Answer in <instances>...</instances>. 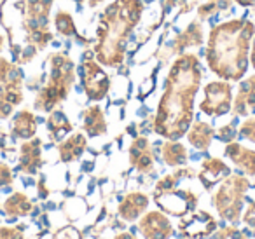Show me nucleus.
Wrapping results in <instances>:
<instances>
[{
	"label": "nucleus",
	"mask_w": 255,
	"mask_h": 239,
	"mask_svg": "<svg viewBox=\"0 0 255 239\" xmlns=\"http://www.w3.org/2000/svg\"><path fill=\"white\" fill-rule=\"evenodd\" d=\"M201 65L196 54H180L166 79V89L157 107L154 131L168 140L187 133L194 116V96L201 86Z\"/></svg>",
	"instance_id": "nucleus-1"
},
{
	"label": "nucleus",
	"mask_w": 255,
	"mask_h": 239,
	"mask_svg": "<svg viewBox=\"0 0 255 239\" xmlns=\"http://www.w3.org/2000/svg\"><path fill=\"white\" fill-rule=\"evenodd\" d=\"M30 210H32V203L21 192L12 194L4 204V211L9 217H25V215L30 213Z\"/></svg>",
	"instance_id": "nucleus-25"
},
{
	"label": "nucleus",
	"mask_w": 255,
	"mask_h": 239,
	"mask_svg": "<svg viewBox=\"0 0 255 239\" xmlns=\"http://www.w3.org/2000/svg\"><path fill=\"white\" fill-rule=\"evenodd\" d=\"M54 0H26L25 2V25L28 44L39 51L53 42V33L49 30V14Z\"/></svg>",
	"instance_id": "nucleus-5"
},
{
	"label": "nucleus",
	"mask_w": 255,
	"mask_h": 239,
	"mask_svg": "<svg viewBox=\"0 0 255 239\" xmlns=\"http://www.w3.org/2000/svg\"><path fill=\"white\" fill-rule=\"evenodd\" d=\"M203 40H205L203 25H201V21H198V19H196V21H192L191 25H189L187 28H185L184 32H182L180 35L173 40V44H171L170 56L184 53V51L189 49V47H199L203 44Z\"/></svg>",
	"instance_id": "nucleus-13"
},
{
	"label": "nucleus",
	"mask_w": 255,
	"mask_h": 239,
	"mask_svg": "<svg viewBox=\"0 0 255 239\" xmlns=\"http://www.w3.org/2000/svg\"><path fill=\"white\" fill-rule=\"evenodd\" d=\"M250 183L245 176H227L226 182L220 185V189L213 196V203H215L220 217L227 218V220H236L240 217L243 197Z\"/></svg>",
	"instance_id": "nucleus-6"
},
{
	"label": "nucleus",
	"mask_w": 255,
	"mask_h": 239,
	"mask_svg": "<svg viewBox=\"0 0 255 239\" xmlns=\"http://www.w3.org/2000/svg\"><path fill=\"white\" fill-rule=\"evenodd\" d=\"M142 0H114L100 14L95 56L103 67H119L126 58V42L142 19Z\"/></svg>",
	"instance_id": "nucleus-3"
},
{
	"label": "nucleus",
	"mask_w": 255,
	"mask_h": 239,
	"mask_svg": "<svg viewBox=\"0 0 255 239\" xmlns=\"http://www.w3.org/2000/svg\"><path fill=\"white\" fill-rule=\"evenodd\" d=\"M154 199L164 211L175 215V217L185 215L198 203V197L191 190H177L175 187L168 190H161V192H154Z\"/></svg>",
	"instance_id": "nucleus-10"
},
{
	"label": "nucleus",
	"mask_w": 255,
	"mask_h": 239,
	"mask_svg": "<svg viewBox=\"0 0 255 239\" xmlns=\"http://www.w3.org/2000/svg\"><path fill=\"white\" fill-rule=\"evenodd\" d=\"M102 2H105V0H88V5L93 9V7H96V5L102 4Z\"/></svg>",
	"instance_id": "nucleus-39"
},
{
	"label": "nucleus",
	"mask_w": 255,
	"mask_h": 239,
	"mask_svg": "<svg viewBox=\"0 0 255 239\" xmlns=\"http://www.w3.org/2000/svg\"><path fill=\"white\" fill-rule=\"evenodd\" d=\"M147 204H149V199H147L145 194H140V192L128 194L126 199L121 203L119 213L126 220H135V218H138L142 215V211L147 208Z\"/></svg>",
	"instance_id": "nucleus-20"
},
{
	"label": "nucleus",
	"mask_w": 255,
	"mask_h": 239,
	"mask_svg": "<svg viewBox=\"0 0 255 239\" xmlns=\"http://www.w3.org/2000/svg\"><path fill=\"white\" fill-rule=\"evenodd\" d=\"M240 136L245 140H250L252 143H255V117L247 119L240 127Z\"/></svg>",
	"instance_id": "nucleus-28"
},
{
	"label": "nucleus",
	"mask_w": 255,
	"mask_h": 239,
	"mask_svg": "<svg viewBox=\"0 0 255 239\" xmlns=\"http://www.w3.org/2000/svg\"><path fill=\"white\" fill-rule=\"evenodd\" d=\"M54 239H81V236H79V232L75 231V229L68 227L58 232V234L54 236Z\"/></svg>",
	"instance_id": "nucleus-33"
},
{
	"label": "nucleus",
	"mask_w": 255,
	"mask_h": 239,
	"mask_svg": "<svg viewBox=\"0 0 255 239\" xmlns=\"http://www.w3.org/2000/svg\"><path fill=\"white\" fill-rule=\"evenodd\" d=\"M163 159L168 166H182L187 161V150L184 145L168 141L163 145Z\"/></svg>",
	"instance_id": "nucleus-26"
},
{
	"label": "nucleus",
	"mask_w": 255,
	"mask_h": 239,
	"mask_svg": "<svg viewBox=\"0 0 255 239\" xmlns=\"http://www.w3.org/2000/svg\"><path fill=\"white\" fill-rule=\"evenodd\" d=\"M250 63H252V67L255 68V39H254V46H252V49H250Z\"/></svg>",
	"instance_id": "nucleus-38"
},
{
	"label": "nucleus",
	"mask_w": 255,
	"mask_h": 239,
	"mask_svg": "<svg viewBox=\"0 0 255 239\" xmlns=\"http://www.w3.org/2000/svg\"><path fill=\"white\" fill-rule=\"evenodd\" d=\"M229 173H231L229 166H227L224 161L215 159V157L206 159V161L203 162L201 171H199V180H201V183L206 187V189H210V187H213L215 183H219L220 180L229 176Z\"/></svg>",
	"instance_id": "nucleus-16"
},
{
	"label": "nucleus",
	"mask_w": 255,
	"mask_h": 239,
	"mask_svg": "<svg viewBox=\"0 0 255 239\" xmlns=\"http://www.w3.org/2000/svg\"><path fill=\"white\" fill-rule=\"evenodd\" d=\"M0 239H23L21 229H0Z\"/></svg>",
	"instance_id": "nucleus-32"
},
{
	"label": "nucleus",
	"mask_w": 255,
	"mask_h": 239,
	"mask_svg": "<svg viewBox=\"0 0 255 239\" xmlns=\"http://www.w3.org/2000/svg\"><path fill=\"white\" fill-rule=\"evenodd\" d=\"M255 23L250 19H231L215 25L206 46V61L222 81H241L248 70Z\"/></svg>",
	"instance_id": "nucleus-2"
},
{
	"label": "nucleus",
	"mask_w": 255,
	"mask_h": 239,
	"mask_svg": "<svg viewBox=\"0 0 255 239\" xmlns=\"http://www.w3.org/2000/svg\"><path fill=\"white\" fill-rule=\"evenodd\" d=\"M182 229H184V234L192 236V238H201L215 229V222L208 213L201 211V213L192 215L187 222H182Z\"/></svg>",
	"instance_id": "nucleus-18"
},
{
	"label": "nucleus",
	"mask_w": 255,
	"mask_h": 239,
	"mask_svg": "<svg viewBox=\"0 0 255 239\" xmlns=\"http://www.w3.org/2000/svg\"><path fill=\"white\" fill-rule=\"evenodd\" d=\"M88 147V141H86V136L81 133L72 134L70 138H67L65 141H61L60 147H58V152H60V159L63 162H70L75 161L82 155V152Z\"/></svg>",
	"instance_id": "nucleus-19"
},
{
	"label": "nucleus",
	"mask_w": 255,
	"mask_h": 239,
	"mask_svg": "<svg viewBox=\"0 0 255 239\" xmlns=\"http://www.w3.org/2000/svg\"><path fill=\"white\" fill-rule=\"evenodd\" d=\"M35 131L37 120L32 112L23 110V112L16 114V117L12 119V136L21 138V140H30V138H33Z\"/></svg>",
	"instance_id": "nucleus-21"
},
{
	"label": "nucleus",
	"mask_w": 255,
	"mask_h": 239,
	"mask_svg": "<svg viewBox=\"0 0 255 239\" xmlns=\"http://www.w3.org/2000/svg\"><path fill=\"white\" fill-rule=\"evenodd\" d=\"M49 61V79L46 86L39 91L35 98V109L42 112H51L58 103H61L74 86L75 65L67 53H53L47 58Z\"/></svg>",
	"instance_id": "nucleus-4"
},
{
	"label": "nucleus",
	"mask_w": 255,
	"mask_h": 239,
	"mask_svg": "<svg viewBox=\"0 0 255 239\" xmlns=\"http://www.w3.org/2000/svg\"><path fill=\"white\" fill-rule=\"evenodd\" d=\"M129 161L140 173H150L154 169V152L145 136L136 138L129 147Z\"/></svg>",
	"instance_id": "nucleus-11"
},
{
	"label": "nucleus",
	"mask_w": 255,
	"mask_h": 239,
	"mask_svg": "<svg viewBox=\"0 0 255 239\" xmlns=\"http://www.w3.org/2000/svg\"><path fill=\"white\" fill-rule=\"evenodd\" d=\"M215 11H219V9H217V5L208 0V4L201 5V7L198 9V18L199 19H206V18H210V16H212Z\"/></svg>",
	"instance_id": "nucleus-30"
},
{
	"label": "nucleus",
	"mask_w": 255,
	"mask_h": 239,
	"mask_svg": "<svg viewBox=\"0 0 255 239\" xmlns=\"http://www.w3.org/2000/svg\"><path fill=\"white\" fill-rule=\"evenodd\" d=\"M215 134L213 127L210 126L208 122H203V120H198V122L192 124L191 131H189L187 138H189V143L192 147L199 148V150H206L212 143V138Z\"/></svg>",
	"instance_id": "nucleus-22"
},
{
	"label": "nucleus",
	"mask_w": 255,
	"mask_h": 239,
	"mask_svg": "<svg viewBox=\"0 0 255 239\" xmlns=\"http://www.w3.org/2000/svg\"><path fill=\"white\" fill-rule=\"evenodd\" d=\"M255 109V75L248 77L240 84L236 102H234V112L238 116H248L250 110Z\"/></svg>",
	"instance_id": "nucleus-17"
},
{
	"label": "nucleus",
	"mask_w": 255,
	"mask_h": 239,
	"mask_svg": "<svg viewBox=\"0 0 255 239\" xmlns=\"http://www.w3.org/2000/svg\"><path fill=\"white\" fill-rule=\"evenodd\" d=\"M74 2H77V4H82V2H86V0H74Z\"/></svg>",
	"instance_id": "nucleus-42"
},
{
	"label": "nucleus",
	"mask_w": 255,
	"mask_h": 239,
	"mask_svg": "<svg viewBox=\"0 0 255 239\" xmlns=\"http://www.w3.org/2000/svg\"><path fill=\"white\" fill-rule=\"evenodd\" d=\"M84 129L89 136H100V134H105L107 122H105V117H103V112L100 110V107L93 105V107H89V109H86Z\"/></svg>",
	"instance_id": "nucleus-23"
},
{
	"label": "nucleus",
	"mask_w": 255,
	"mask_h": 239,
	"mask_svg": "<svg viewBox=\"0 0 255 239\" xmlns=\"http://www.w3.org/2000/svg\"><path fill=\"white\" fill-rule=\"evenodd\" d=\"M238 5H241V7H252L255 9V0H234Z\"/></svg>",
	"instance_id": "nucleus-37"
},
{
	"label": "nucleus",
	"mask_w": 255,
	"mask_h": 239,
	"mask_svg": "<svg viewBox=\"0 0 255 239\" xmlns=\"http://www.w3.org/2000/svg\"><path fill=\"white\" fill-rule=\"evenodd\" d=\"M245 222H247L248 225H254L255 227V201L250 204V208H248L247 215H245Z\"/></svg>",
	"instance_id": "nucleus-35"
},
{
	"label": "nucleus",
	"mask_w": 255,
	"mask_h": 239,
	"mask_svg": "<svg viewBox=\"0 0 255 239\" xmlns=\"http://www.w3.org/2000/svg\"><path fill=\"white\" fill-rule=\"evenodd\" d=\"M81 81L82 88H84L86 95L89 100H95L100 102L107 96L110 89V79L105 74L102 67H100L98 61H95L91 58V54L84 56L81 65Z\"/></svg>",
	"instance_id": "nucleus-7"
},
{
	"label": "nucleus",
	"mask_w": 255,
	"mask_h": 239,
	"mask_svg": "<svg viewBox=\"0 0 255 239\" xmlns=\"http://www.w3.org/2000/svg\"><path fill=\"white\" fill-rule=\"evenodd\" d=\"M42 166V141L39 138L26 141L21 145L19 152V169L26 175H33Z\"/></svg>",
	"instance_id": "nucleus-12"
},
{
	"label": "nucleus",
	"mask_w": 255,
	"mask_h": 239,
	"mask_svg": "<svg viewBox=\"0 0 255 239\" xmlns=\"http://www.w3.org/2000/svg\"><path fill=\"white\" fill-rule=\"evenodd\" d=\"M231 102H233V88L229 82L213 81L205 86V100L201 102L199 109L206 116L219 117L229 112Z\"/></svg>",
	"instance_id": "nucleus-9"
},
{
	"label": "nucleus",
	"mask_w": 255,
	"mask_h": 239,
	"mask_svg": "<svg viewBox=\"0 0 255 239\" xmlns=\"http://www.w3.org/2000/svg\"><path fill=\"white\" fill-rule=\"evenodd\" d=\"M236 129H234L233 124H229V126H224L219 129V133H217V136H219V140L226 141V143H231V141L236 138Z\"/></svg>",
	"instance_id": "nucleus-29"
},
{
	"label": "nucleus",
	"mask_w": 255,
	"mask_h": 239,
	"mask_svg": "<svg viewBox=\"0 0 255 239\" xmlns=\"http://www.w3.org/2000/svg\"><path fill=\"white\" fill-rule=\"evenodd\" d=\"M54 28H56V32L63 37L77 35L75 21H74V18H72V14H68L67 11L56 12V16H54Z\"/></svg>",
	"instance_id": "nucleus-27"
},
{
	"label": "nucleus",
	"mask_w": 255,
	"mask_h": 239,
	"mask_svg": "<svg viewBox=\"0 0 255 239\" xmlns=\"http://www.w3.org/2000/svg\"><path fill=\"white\" fill-rule=\"evenodd\" d=\"M117 239H133L131 236H128V234H123V236H119Z\"/></svg>",
	"instance_id": "nucleus-40"
},
{
	"label": "nucleus",
	"mask_w": 255,
	"mask_h": 239,
	"mask_svg": "<svg viewBox=\"0 0 255 239\" xmlns=\"http://www.w3.org/2000/svg\"><path fill=\"white\" fill-rule=\"evenodd\" d=\"M210 2H213L219 11H226V9L231 11V2H233V0H210Z\"/></svg>",
	"instance_id": "nucleus-36"
},
{
	"label": "nucleus",
	"mask_w": 255,
	"mask_h": 239,
	"mask_svg": "<svg viewBox=\"0 0 255 239\" xmlns=\"http://www.w3.org/2000/svg\"><path fill=\"white\" fill-rule=\"evenodd\" d=\"M47 127H49V133L53 136V140L60 141L72 131V122L67 119V116L63 112L54 110L49 116V119H47Z\"/></svg>",
	"instance_id": "nucleus-24"
},
{
	"label": "nucleus",
	"mask_w": 255,
	"mask_h": 239,
	"mask_svg": "<svg viewBox=\"0 0 255 239\" xmlns=\"http://www.w3.org/2000/svg\"><path fill=\"white\" fill-rule=\"evenodd\" d=\"M12 182V173L9 169V166L0 164V189L2 187H7Z\"/></svg>",
	"instance_id": "nucleus-31"
},
{
	"label": "nucleus",
	"mask_w": 255,
	"mask_h": 239,
	"mask_svg": "<svg viewBox=\"0 0 255 239\" xmlns=\"http://www.w3.org/2000/svg\"><path fill=\"white\" fill-rule=\"evenodd\" d=\"M2 47H4V37H2V33H0V51H2Z\"/></svg>",
	"instance_id": "nucleus-41"
},
{
	"label": "nucleus",
	"mask_w": 255,
	"mask_h": 239,
	"mask_svg": "<svg viewBox=\"0 0 255 239\" xmlns=\"http://www.w3.org/2000/svg\"><path fill=\"white\" fill-rule=\"evenodd\" d=\"M219 239H245V238H243V234H241V232L234 231V229H226V231L220 234Z\"/></svg>",
	"instance_id": "nucleus-34"
},
{
	"label": "nucleus",
	"mask_w": 255,
	"mask_h": 239,
	"mask_svg": "<svg viewBox=\"0 0 255 239\" xmlns=\"http://www.w3.org/2000/svg\"><path fill=\"white\" fill-rule=\"evenodd\" d=\"M226 155L240 168L241 173L250 176L255 175V150H250L243 145L231 141L226 147Z\"/></svg>",
	"instance_id": "nucleus-15"
},
{
	"label": "nucleus",
	"mask_w": 255,
	"mask_h": 239,
	"mask_svg": "<svg viewBox=\"0 0 255 239\" xmlns=\"http://www.w3.org/2000/svg\"><path fill=\"white\" fill-rule=\"evenodd\" d=\"M23 72L16 63L0 58V103L19 105L23 102Z\"/></svg>",
	"instance_id": "nucleus-8"
},
{
	"label": "nucleus",
	"mask_w": 255,
	"mask_h": 239,
	"mask_svg": "<svg viewBox=\"0 0 255 239\" xmlns=\"http://www.w3.org/2000/svg\"><path fill=\"white\" fill-rule=\"evenodd\" d=\"M140 229H142L143 236L147 239H166L171 234V225L164 215L161 213H152L145 215L140 222Z\"/></svg>",
	"instance_id": "nucleus-14"
}]
</instances>
